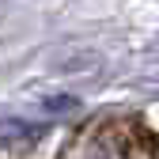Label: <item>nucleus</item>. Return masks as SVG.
I'll return each instance as SVG.
<instances>
[{"instance_id":"1","label":"nucleus","mask_w":159,"mask_h":159,"mask_svg":"<svg viewBox=\"0 0 159 159\" xmlns=\"http://www.w3.org/2000/svg\"><path fill=\"white\" fill-rule=\"evenodd\" d=\"M144 148V129L129 117H98L84 125L61 159H136Z\"/></svg>"}]
</instances>
